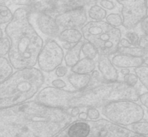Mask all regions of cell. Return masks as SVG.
<instances>
[{
    "mask_svg": "<svg viewBox=\"0 0 148 137\" xmlns=\"http://www.w3.org/2000/svg\"><path fill=\"white\" fill-rule=\"evenodd\" d=\"M84 43L85 42L81 40L79 43L74 45L73 47L66 52L64 59L65 63L67 67L72 68L80 60L81 49H82V46Z\"/></svg>",
    "mask_w": 148,
    "mask_h": 137,
    "instance_id": "15",
    "label": "cell"
},
{
    "mask_svg": "<svg viewBox=\"0 0 148 137\" xmlns=\"http://www.w3.org/2000/svg\"><path fill=\"white\" fill-rule=\"evenodd\" d=\"M45 82L37 68L17 70L0 84V110L28 102L40 92Z\"/></svg>",
    "mask_w": 148,
    "mask_h": 137,
    "instance_id": "4",
    "label": "cell"
},
{
    "mask_svg": "<svg viewBox=\"0 0 148 137\" xmlns=\"http://www.w3.org/2000/svg\"><path fill=\"white\" fill-rule=\"evenodd\" d=\"M133 132L136 134L147 136L148 134V123L147 121H140L132 124L131 126Z\"/></svg>",
    "mask_w": 148,
    "mask_h": 137,
    "instance_id": "22",
    "label": "cell"
},
{
    "mask_svg": "<svg viewBox=\"0 0 148 137\" xmlns=\"http://www.w3.org/2000/svg\"><path fill=\"white\" fill-rule=\"evenodd\" d=\"M10 48V41L7 37L0 39V56L4 57L8 54Z\"/></svg>",
    "mask_w": 148,
    "mask_h": 137,
    "instance_id": "26",
    "label": "cell"
},
{
    "mask_svg": "<svg viewBox=\"0 0 148 137\" xmlns=\"http://www.w3.org/2000/svg\"><path fill=\"white\" fill-rule=\"evenodd\" d=\"M4 31L10 41L8 61L12 68L19 70L34 67L43 40L29 20L28 10H15Z\"/></svg>",
    "mask_w": 148,
    "mask_h": 137,
    "instance_id": "3",
    "label": "cell"
},
{
    "mask_svg": "<svg viewBox=\"0 0 148 137\" xmlns=\"http://www.w3.org/2000/svg\"><path fill=\"white\" fill-rule=\"evenodd\" d=\"M73 46H74V45L70 44V43H64V44H63V47L65 49H67L68 50H69V49L72 48Z\"/></svg>",
    "mask_w": 148,
    "mask_h": 137,
    "instance_id": "40",
    "label": "cell"
},
{
    "mask_svg": "<svg viewBox=\"0 0 148 137\" xmlns=\"http://www.w3.org/2000/svg\"><path fill=\"white\" fill-rule=\"evenodd\" d=\"M51 85H53V87L56 88V89H63L66 86V82L60 79H56L53 80L51 82Z\"/></svg>",
    "mask_w": 148,
    "mask_h": 137,
    "instance_id": "33",
    "label": "cell"
},
{
    "mask_svg": "<svg viewBox=\"0 0 148 137\" xmlns=\"http://www.w3.org/2000/svg\"><path fill=\"white\" fill-rule=\"evenodd\" d=\"M13 73V68L5 57L0 56V84L10 77Z\"/></svg>",
    "mask_w": 148,
    "mask_h": 137,
    "instance_id": "18",
    "label": "cell"
},
{
    "mask_svg": "<svg viewBox=\"0 0 148 137\" xmlns=\"http://www.w3.org/2000/svg\"><path fill=\"white\" fill-rule=\"evenodd\" d=\"M86 113L87 115H88V118L90 120H92V121H95V120L98 119L100 117V112L98 110L96 109V108H88Z\"/></svg>",
    "mask_w": 148,
    "mask_h": 137,
    "instance_id": "29",
    "label": "cell"
},
{
    "mask_svg": "<svg viewBox=\"0 0 148 137\" xmlns=\"http://www.w3.org/2000/svg\"><path fill=\"white\" fill-rule=\"evenodd\" d=\"M79 118L81 120H86L88 118V115L85 112H82L79 113Z\"/></svg>",
    "mask_w": 148,
    "mask_h": 137,
    "instance_id": "38",
    "label": "cell"
},
{
    "mask_svg": "<svg viewBox=\"0 0 148 137\" xmlns=\"http://www.w3.org/2000/svg\"><path fill=\"white\" fill-rule=\"evenodd\" d=\"M106 22L109 25L112 27L118 28V27H120L122 25V18L121 16L118 13H111V14H108L106 17Z\"/></svg>",
    "mask_w": 148,
    "mask_h": 137,
    "instance_id": "24",
    "label": "cell"
},
{
    "mask_svg": "<svg viewBox=\"0 0 148 137\" xmlns=\"http://www.w3.org/2000/svg\"><path fill=\"white\" fill-rule=\"evenodd\" d=\"M148 18L147 16L145 17L143 20L141 21L140 24H141V30L144 33V35H147L148 34Z\"/></svg>",
    "mask_w": 148,
    "mask_h": 137,
    "instance_id": "34",
    "label": "cell"
},
{
    "mask_svg": "<svg viewBox=\"0 0 148 137\" xmlns=\"http://www.w3.org/2000/svg\"><path fill=\"white\" fill-rule=\"evenodd\" d=\"M111 63L114 67L119 69H130V68H137L147 64V58L134 57L128 55H115L111 59Z\"/></svg>",
    "mask_w": 148,
    "mask_h": 137,
    "instance_id": "12",
    "label": "cell"
},
{
    "mask_svg": "<svg viewBox=\"0 0 148 137\" xmlns=\"http://www.w3.org/2000/svg\"><path fill=\"white\" fill-rule=\"evenodd\" d=\"M98 67L105 82H117L119 78L118 72L112 64L108 56H98Z\"/></svg>",
    "mask_w": 148,
    "mask_h": 137,
    "instance_id": "11",
    "label": "cell"
},
{
    "mask_svg": "<svg viewBox=\"0 0 148 137\" xmlns=\"http://www.w3.org/2000/svg\"><path fill=\"white\" fill-rule=\"evenodd\" d=\"M68 69L66 66H59L55 69V74L58 76V77H62L64 76L65 75L67 74Z\"/></svg>",
    "mask_w": 148,
    "mask_h": 137,
    "instance_id": "32",
    "label": "cell"
},
{
    "mask_svg": "<svg viewBox=\"0 0 148 137\" xmlns=\"http://www.w3.org/2000/svg\"><path fill=\"white\" fill-rule=\"evenodd\" d=\"M139 100H140V102H141V103L143 104V105H144L145 108H147L148 105H147V103H148V94L147 92H145V93H143L142 95H139Z\"/></svg>",
    "mask_w": 148,
    "mask_h": 137,
    "instance_id": "35",
    "label": "cell"
},
{
    "mask_svg": "<svg viewBox=\"0 0 148 137\" xmlns=\"http://www.w3.org/2000/svg\"><path fill=\"white\" fill-rule=\"evenodd\" d=\"M55 21L62 29H77L85 25L88 17L86 10L84 7L71 9L57 14Z\"/></svg>",
    "mask_w": 148,
    "mask_h": 137,
    "instance_id": "9",
    "label": "cell"
},
{
    "mask_svg": "<svg viewBox=\"0 0 148 137\" xmlns=\"http://www.w3.org/2000/svg\"><path fill=\"white\" fill-rule=\"evenodd\" d=\"M139 48L144 50H147L148 48V37L146 35H142L139 38L138 42Z\"/></svg>",
    "mask_w": 148,
    "mask_h": 137,
    "instance_id": "30",
    "label": "cell"
},
{
    "mask_svg": "<svg viewBox=\"0 0 148 137\" xmlns=\"http://www.w3.org/2000/svg\"><path fill=\"white\" fill-rule=\"evenodd\" d=\"M125 35L127 40L131 43V46H133L134 47H137V46H138L140 36L137 33H135V32H128V33H126Z\"/></svg>",
    "mask_w": 148,
    "mask_h": 137,
    "instance_id": "28",
    "label": "cell"
},
{
    "mask_svg": "<svg viewBox=\"0 0 148 137\" xmlns=\"http://www.w3.org/2000/svg\"><path fill=\"white\" fill-rule=\"evenodd\" d=\"M124 83L130 87L135 88L138 83V79L134 74H129L124 77Z\"/></svg>",
    "mask_w": 148,
    "mask_h": 137,
    "instance_id": "27",
    "label": "cell"
},
{
    "mask_svg": "<svg viewBox=\"0 0 148 137\" xmlns=\"http://www.w3.org/2000/svg\"><path fill=\"white\" fill-rule=\"evenodd\" d=\"M58 37L61 41L75 45L81 41L82 35L78 29H64L59 33Z\"/></svg>",
    "mask_w": 148,
    "mask_h": 137,
    "instance_id": "17",
    "label": "cell"
},
{
    "mask_svg": "<svg viewBox=\"0 0 148 137\" xmlns=\"http://www.w3.org/2000/svg\"><path fill=\"white\" fill-rule=\"evenodd\" d=\"M89 17L95 21H102L107 16L106 10L103 9L101 6L98 4H94L88 11Z\"/></svg>",
    "mask_w": 148,
    "mask_h": 137,
    "instance_id": "20",
    "label": "cell"
},
{
    "mask_svg": "<svg viewBox=\"0 0 148 137\" xmlns=\"http://www.w3.org/2000/svg\"><path fill=\"white\" fill-rule=\"evenodd\" d=\"M90 126L85 122H76L69 127L67 135L69 137H88L90 134Z\"/></svg>",
    "mask_w": 148,
    "mask_h": 137,
    "instance_id": "13",
    "label": "cell"
},
{
    "mask_svg": "<svg viewBox=\"0 0 148 137\" xmlns=\"http://www.w3.org/2000/svg\"><path fill=\"white\" fill-rule=\"evenodd\" d=\"M117 52L119 54L128 55V56H134V57L147 58V50L142 49L139 47H132V46L129 48L119 47Z\"/></svg>",
    "mask_w": 148,
    "mask_h": 137,
    "instance_id": "19",
    "label": "cell"
},
{
    "mask_svg": "<svg viewBox=\"0 0 148 137\" xmlns=\"http://www.w3.org/2000/svg\"><path fill=\"white\" fill-rule=\"evenodd\" d=\"M82 37L95 48L100 56H108L117 53L121 38L120 29L106 21H90L82 26Z\"/></svg>",
    "mask_w": 148,
    "mask_h": 137,
    "instance_id": "5",
    "label": "cell"
},
{
    "mask_svg": "<svg viewBox=\"0 0 148 137\" xmlns=\"http://www.w3.org/2000/svg\"><path fill=\"white\" fill-rule=\"evenodd\" d=\"M68 81L76 90H81L89 86L92 79L90 74H78L72 73L68 76Z\"/></svg>",
    "mask_w": 148,
    "mask_h": 137,
    "instance_id": "14",
    "label": "cell"
},
{
    "mask_svg": "<svg viewBox=\"0 0 148 137\" xmlns=\"http://www.w3.org/2000/svg\"><path fill=\"white\" fill-rule=\"evenodd\" d=\"M79 108H71L70 111L69 112V115H70L72 118L77 116V115H79Z\"/></svg>",
    "mask_w": 148,
    "mask_h": 137,
    "instance_id": "37",
    "label": "cell"
},
{
    "mask_svg": "<svg viewBox=\"0 0 148 137\" xmlns=\"http://www.w3.org/2000/svg\"><path fill=\"white\" fill-rule=\"evenodd\" d=\"M134 72H135V75L137 77V79L141 82V83L143 84V86L147 89L148 85L147 65H143V66L135 68V69H134Z\"/></svg>",
    "mask_w": 148,
    "mask_h": 137,
    "instance_id": "21",
    "label": "cell"
},
{
    "mask_svg": "<svg viewBox=\"0 0 148 137\" xmlns=\"http://www.w3.org/2000/svg\"><path fill=\"white\" fill-rule=\"evenodd\" d=\"M119 45H121V47L123 48H129L131 47V43H130L127 38H121L119 42Z\"/></svg>",
    "mask_w": 148,
    "mask_h": 137,
    "instance_id": "36",
    "label": "cell"
},
{
    "mask_svg": "<svg viewBox=\"0 0 148 137\" xmlns=\"http://www.w3.org/2000/svg\"><path fill=\"white\" fill-rule=\"evenodd\" d=\"M81 51L82 52L84 56H85V58H88L91 60L95 59L97 55L98 54L95 48L89 43H84L82 46Z\"/></svg>",
    "mask_w": 148,
    "mask_h": 137,
    "instance_id": "23",
    "label": "cell"
},
{
    "mask_svg": "<svg viewBox=\"0 0 148 137\" xmlns=\"http://www.w3.org/2000/svg\"><path fill=\"white\" fill-rule=\"evenodd\" d=\"M122 6L121 18L122 25L127 29L137 27L139 23L147 16V1L125 0L117 1Z\"/></svg>",
    "mask_w": 148,
    "mask_h": 137,
    "instance_id": "8",
    "label": "cell"
},
{
    "mask_svg": "<svg viewBox=\"0 0 148 137\" xmlns=\"http://www.w3.org/2000/svg\"><path fill=\"white\" fill-rule=\"evenodd\" d=\"M12 18L11 10L5 5H0V25L10 22Z\"/></svg>",
    "mask_w": 148,
    "mask_h": 137,
    "instance_id": "25",
    "label": "cell"
},
{
    "mask_svg": "<svg viewBox=\"0 0 148 137\" xmlns=\"http://www.w3.org/2000/svg\"><path fill=\"white\" fill-rule=\"evenodd\" d=\"M64 54V50L54 40H49L43 44L39 53L37 63L39 70L50 73L61 66Z\"/></svg>",
    "mask_w": 148,
    "mask_h": 137,
    "instance_id": "7",
    "label": "cell"
},
{
    "mask_svg": "<svg viewBox=\"0 0 148 137\" xmlns=\"http://www.w3.org/2000/svg\"><path fill=\"white\" fill-rule=\"evenodd\" d=\"M36 24L39 30L44 35L51 37H56L60 33V28L55 19L50 14L40 13L36 19Z\"/></svg>",
    "mask_w": 148,
    "mask_h": 137,
    "instance_id": "10",
    "label": "cell"
},
{
    "mask_svg": "<svg viewBox=\"0 0 148 137\" xmlns=\"http://www.w3.org/2000/svg\"><path fill=\"white\" fill-rule=\"evenodd\" d=\"M95 63L93 60L83 58L71 68V71L78 74H89L95 70Z\"/></svg>",
    "mask_w": 148,
    "mask_h": 137,
    "instance_id": "16",
    "label": "cell"
},
{
    "mask_svg": "<svg viewBox=\"0 0 148 137\" xmlns=\"http://www.w3.org/2000/svg\"><path fill=\"white\" fill-rule=\"evenodd\" d=\"M72 120L66 110L28 101L0 110V137H55Z\"/></svg>",
    "mask_w": 148,
    "mask_h": 137,
    "instance_id": "1",
    "label": "cell"
},
{
    "mask_svg": "<svg viewBox=\"0 0 148 137\" xmlns=\"http://www.w3.org/2000/svg\"><path fill=\"white\" fill-rule=\"evenodd\" d=\"M101 3V7L103 9H106V10H112L115 8V4L114 2L112 1H109V0H102L100 1Z\"/></svg>",
    "mask_w": 148,
    "mask_h": 137,
    "instance_id": "31",
    "label": "cell"
},
{
    "mask_svg": "<svg viewBox=\"0 0 148 137\" xmlns=\"http://www.w3.org/2000/svg\"><path fill=\"white\" fill-rule=\"evenodd\" d=\"M121 74L124 75V76H126V75L129 74H130V69H121Z\"/></svg>",
    "mask_w": 148,
    "mask_h": 137,
    "instance_id": "39",
    "label": "cell"
},
{
    "mask_svg": "<svg viewBox=\"0 0 148 137\" xmlns=\"http://www.w3.org/2000/svg\"><path fill=\"white\" fill-rule=\"evenodd\" d=\"M138 91L122 82H100L81 90L69 91L46 87L38 93L36 102L46 106L68 110L73 108H101L118 100L136 102Z\"/></svg>",
    "mask_w": 148,
    "mask_h": 137,
    "instance_id": "2",
    "label": "cell"
},
{
    "mask_svg": "<svg viewBox=\"0 0 148 137\" xmlns=\"http://www.w3.org/2000/svg\"><path fill=\"white\" fill-rule=\"evenodd\" d=\"M2 37H3V31L1 29V27H0V39L2 38Z\"/></svg>",
    "mask_w": 148,
    "mask_h": 137,
    "instance_id": "41",
    "label": "cell"
},
{
    "mask_svg": "<svg viewBox=\"0 0 148 137\" xmlns=\"http://www.w3.org/2000/svg\"><path fill=\"white\" fill-rule=\"evenodd\" d=\"M102 113L112 123L121 125H132L140 122L145 116L141 105L130 100L111 102L102 107Z\"/></svg>",
    "mask_w": 148,
    "mask_h": 137,
    "instance_id": "6",
    "label": "cell"
}]
</instances>
